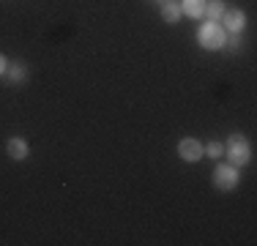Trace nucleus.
Instances as JSON below:
<instances>
[{
	"instance_id": "39448f33",
	"label": "nucleus",
	"mask_w": 257,
	"mask_h": 246,
	"mask_svg": "<svg viewBox=\"0 0 257 246\" xmlns=\"http://www.w3.org/2000/svg\"><path fill=\"white\" fill-rule=\"evenodd\" d=\"M219 22H222V28L227 30V33H243V28H246V14H243L241 9H227Z\"/></svg>"
},
{
	"instance_id": "4468645a",
	"label": "nucleus",
	"mask_w": 257,
	"mask_h": 246,
	"mask_svg": "<svg viewBox=\"0 0 257 246\" xmlns=\"http://www.w3.org/2000/svg\"><path fill=\"white\" fill-rule=\"evenodd\" d=\"M154 3H159V6H162V3H170V0H154Z\"/></svg>"
},
{
	"instance_id": "423d86ee",
	"label": "nucleus",
	"mask_w": 257,
	"mask_h": 246,
	"mask_svg": "<svg viewBox=\"0 0 257 246\" xmlns=\"http://www.w3.org/2000/svg\"><path fill=\"white\" fill-rule=\"evenodd\" d=\"M6 153H9V159H14V162H25L30 156V145L28 140L22 137H11L9 143H6Z\"/></svg>"
},
{
	"instance_id": "0eeeda50",
	"label": "nucleus",
	"mask_w": 257,
	"mask_h": 246,
	"mask_svg": "<svg viewBox=\"0 0 257 246\" xmlns=\"http://www.w3.org/2000/svg\"><path fill=\"white\" fill-rule=\"evenodd\" d=\"M205 3L208 0H181V14H186L189 20H203L205 17Z\"/></svg>"
},
{
	"instance_id": "6e6552de",
	"label": "nucleus",
	"mask_w": 257,
	"mask_h": 246,
	"mask_svg": "<svg viewBox=\"0 0 257 246\" xmlns=\"http://www.w3.org/2000/svg\"><path fill=\"white\" fill-rule=\"evenodd\" d=\"M6 79H9L11 85H20L28 79V66L22 63V60H17V63H9V69H6Z\"/></svg>"
},
{
	"instance_id": "ddd939ff",
	"label": "nucleus",
	"mask_w": 257,
	"mask_h": 246,
	"mask_svg": "<svg viewBox=\"0 0 257 246\" xmlns=\"http://www.w3.org/2000/svg\"><path fill=\"white\" fill-rule=\"evenodd\" d=\"M6 69H9V58L0 55V77H6Z\"/></svg>"
},
{
	"instance_id": "f257e3e1",
	"label": "nucleus",
	"mask_w": 257,
	"mask_h": 246,
	"mask_svg": "<svg viewBox=\"0 0 257 246\" xmlns=\"http://www.w3.org/2000/svg\"><path fill=\"white\" fill-rule=\"evenodd\" d=\"M224 156H227V162L232 167H246L249 162H252V145H249V140L243 137V134H230L227 143H224Z\"/></svg>"
},
{
	"instance_id": "9d476101",
	"label": "nucleus",
	"mask_w": 257,
	"mask_h": 246,
	"mask_svg": "<svg viewBox=\"0 0 257 246\" xmlns=\"http://www.w3.org/2000/svg\"><path fill=\"white\" fill-rule=\"evenodd\" d=\"M181 6L175 3V0H170V3H162V20L167 25H178L181 22Z\"/></svg>"
},
{
	"instance_id": "f03ea898",
	"label": "nucleus",
	"mask_w": 257,
	"mask_h": 246,
	"mask_svg": "<svg viewBox=\"0 0 257 246\" xmlns=\"http://www.w3.org/2000/svg\"><path fill=\"white\" fill-rule=\"evenodd\" d=\"M224 39H227V30L222 28V22H211L205 20L197 28V44L208 49V52H216V49H224Z\"/></svg>"
},
{
	"instance_id": "20e7f679",
	"label": "nucleus",
	"mask_w": 257,
	"mask_h": 246,
	"mask_svg": "<svg viewBox=\"0 0 257 246\" xmlns=\"http://www.w3.org/2000/svg\"><path fill=\"white\" fill-rule=\"evenodd\" d=\"M178 156L183 159V162H189V164L200 162V159L205 156V151H203V143H200L197 137H183L181 143H178Z\"/></svg>"
},
{
	"instance_id": "f8f14e48",
	"label": "nucleus",
	"mask_w": 257,
	"mask_h": 246,
	"mask_svg": "<svg viewBox=\"0 0 257 246\" xmlns=\"http://www.w3.org/2000/svg\"><path fill=\"white\" fill-rule=\"evenodd\" d=\"M224 49H227V52H238V49H241V33H227Z\"/></svg>"
},
{
	"instance_id": "1a4fd4ad",
	"label": "nucleus",
	"mask_w": 257,
	"mask_h": 246,
	"mask_svg": "<svg viewBox=\"0 0 257 246\" xmlns=\"http://www.w3.org/2000/svg\"><path fill=\"white\" fill-rule=\"evenodd\" d=\"M224 11H227V3H224V0H208V3H205V17H203V20L219 22Z\"/></svg>"
},
{
	"instance_id": "9b49d317",
	"label": "nucleus",
	"mask_w": 257,
	"mask_h": 246,
	"mask_svg": "<svg viewBox=\"0 0 257 246\" xmlns=\"http://www.w3.org/2000/svg\"><path fill=\"white\" fill-rule=\"evenodd\" d=\"M203 151H205V156H208V159L219 162V159L224 156V143H208V145H203Z\"/></svg>"
},
{
	"instance_id": "7ed1b4c3",
	"label": "nucleus",
	"mask_w": 257,
	"mask_h": 246,
	"mask_svg": "<svg viewBox=\"0 0 257 246\" xmlns=\"http://www.w3.org/2000/svg\"><path fill=\"white\" fill-rule=\"evenodd\" d=\"M211 181H213V186L219 189V192H235L238 189V183H241V170L238 167H232V164H216L211 172Z\"/></svg>"
}]
</instances>
